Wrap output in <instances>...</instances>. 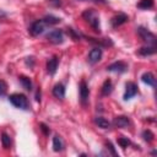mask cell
Returning <instances> with one entry per match:
<instances>
[{"label": "cell", "instance_id": "f1b7e54d", "mask_svg": "<svg viewBox=\"0 0 157 157\" xmlns=\"http://www.w3.org/2000/svg\"><path fill=\"white\" fill-rule=\"evenodd\" d=\"M81 1H96V2H104V0H81Z\"/></svg>", "mask_w": 157, "mask_h": 157}, {"label": "cell", "instance_id": "5bb4252c", "mask_svg": "<svg viewBox=\"0 0 157 157\" xmlns=\"http://www.w3.org/2000/svg\"><path fill=\"white\" fill-rule=\"evenodd\" d=\"M141 80H142V82H145V83H147V85L155 87L156 80H155V76H153L151 72H145V74L141 76Z\"/></svg>", "mask_w": 157, "mask_h": 157}, {"label": "cell", "instance_id": "5b68a950", "mask_svg": "<svg viewBox=\"0 0 157 157\" xmlns=\"http://www.w3.org/2000/svg\"><path fill=\"white\" fill-rule=\"evenodd\" d=\"M102 58V49L99 47H94L91 49L90 54H88V63L90 64H96L101 60Z\"/></svg>", "mask_w": 157, "mask_h": 157}, {"label": "cell", "instance_id": "603a6c76", "mask_svg": "<svg viewBox=\"0 0 157 157\" xmlns=\"http://www.w3.org/2000/svg\"><path fill=\"white\" fill-rule=\"evenodd\" d=\"M142 137H144V140H145V141L151 142V141L153 140V134H152L150 130H145V131L142 132Z\"/></svg>", "mask_w": 157, "mask_h": 157}, {"label": "cell", "instance_id": "8992f818", "mask_svg": "<svg viewBox=\"0 0 157 157\" xmlns=\"http://www.w3.org/2000/svg\"><path fill=\"white\" fill-rule=\"evenodd\" d=\"M137 93V86L134 82H128L125 86V93H124V99L128 101L130 98H132L135 94Z\"/></svg>", "mask_w": 157, "mask_h": 157}, {"label": "cell", "instance_id": "4316f807", "mask_svg": "<svg viewBox=\"0 0 157 157\" xmlns=\"http://www.w3.org/2000/svg\"><path fill=\"white\" fill-rule=\"evenodd\" d=\"M107 146H108V148L112 151V153H113V155H117V152L114 151V147H113V145H112L110 142H107Z\"/></svg>", "mask_w": 157, "mask_h": 157}, {"label": "cell", "instance_id": "83f0119b", "mask_svg": "<svg viewBox=\"0 0 157 157\" xmlns=\"http://www.w3.org/2000/svg\"><path fill=\"white\" fill-rule=\"evenodd\" d=\"M40 126H42V130L44 131V134H47V135H48V134H49V130L47 129V126H45L44 124H40Z\"/></svg>", "mask_w": 157, "mask_h": 157}, {"label": "cell", "instance_id": "7a4b0ae2", "mask_svg": "<svg viewBox=\"0 0 157 157\" xmlns=\"http://www.w3.org/2000/svg\"><path fill=\"white\" fill-rule=\"evenodd\" d=\"M82 16H83V18L87 21V22H90V25L93 27V29L96 31V32H99V20H98V17L96 16V12L93 11V10H86L83 13H82Z\"/></svg>", "mask_w": 157, "mask_h": 157}, {"label": "cell", "instance_id": "7c38bea8", "mask_svg": "<svg viewBox=\"0 0 157 157\" xmlns=\"http://www.w3.org/2000/svg\"><path fill=\"white\" fill-rule=\"evenodd\" d=\"M126 21H128V16L125 13H119L112 18V25H113V27H118V26L125 23Z\"/></svg>", "mask_w": 157, "mask_h": 157}, {"label": "cell", "instance_id": "ac0fdd59", "mask_svg": "<svg viewBox=\"0 0 157 157\" xmlns=\"http://www.w3.org/2000/svg\"><path fill=\"white\" fill-rule=\"evenodd\" d=\"M112 92V81L110 80H105L103 86H102V94L103 96H108Z\"/></svg>", "mask_w": 157, "mask_h": 157}, {"label": "cell", "instance_id": "52a82bcc", "mask_svg": "<svg viewBox=\"0 0 157 157\" xmlns=\"http://www.w3.org/2000/svg\"><path fill=\"white\" fill-rule=\"evenodd\" d=\"M43 31H44V21H43V20H39V21L33 22L32 26L29 27V33H31L32 36H38V34H40Z\"/></svg>", "mask_w": 157, "mask_h": 157}, {"label": "cell", "instance_id": "484cf974", "mask_svg": "<svg viewBox=\"0 0 157 157\" xmlns=\"http://www.w3.org/2000/svg\"><path fill=\"white\" fill-rule=\"evenodd\" d=\"M49 1V4H52L53 6H60V0H48Z\"/></svg>", "mask_w": 157, "mask_h": 157}, {"label": "cell", "instance_id": "6da1fadb", "mask_svg": "<svg viewBox=\"0 0 157 157\" xmlns=\"http://www.w3.org/2000/svg\"><path fill=\"white\" fill-rule=\"evenodd\" d=\"M9 101L16 107V108H20V109H28L29 107V103H28V99L25 94L22 93H13L9 97Z\"/></svg>", "mask_w": 157, "mask_h": 157}, {"label": "cell", "instance_id": "2e32d148", "mask_svg": "<svg viewBox=\"0 0 157 157\" xmlns=\"http://www.w3.org/2000/svg\"><path fill=\"white\" fill-rule=\"evenodd\" d=\"M94 123H96L99 128H102V129H108V128L110 126V123H109L107 119L102 118V117H97V118L94 119Z\"/></svg>", "mask_w": 157, "mask_h": 157}, {"label": "cell", "instance_id": "d4e9b609", "mask_svg": "<svg viewBox=\"0 0 157 157\" xmlns=\"http://www.w3.org/2000/svg\"><path fill=\"white\" fill-rule=\"evenodd\" d=\"M6 83L2 81V80H0V96H2V94H5V92H6Z\"/></svg>", "mask_w": 157, "mask_h": 157}, {"label": "cell", "instance_id": "9c48e42d", "mask_svg": "<svg viewBox=\"0 0 157 157\" xmlns=\"http://www.w3.org/2000/svg\"><path fill=\"white\" fill-rule=\"evenodd\" d=\"M126 69H128V65L123 61H115L107 67V70L112 71V72H125Z\"/></svg>", "mask_w": 157, "mask_h": 157}, {"label": "cell", "instance_id": "ba28073f", "mask_svg": "<svg viewBox=\"0 0 157 157\" xmlns=\"http://www.w3.org/2000/svg\"><path fill=\"white\" fill-rule=\"evenodd\" d=\"M88 96H90L88 86L86 85L85 81H81V83H80V98H81V103L83 105H86V103L88 101Z\"/></svg>", "mask_w": 157, "mask_h": 157}, {"label": "cell", "instance_id": "8fae6325", "mask_svg": "<svg viewBox=\"0 0 157 157\" xmlns=\"http://www.w3.org/2000/svg\"><path fill=\"white\" fill-rule=\"evenodd\" d=\"M56 69H58V58L56 56H53L47 63V70H48V72L50 75H54L55 71H56Z\"/></svg>", "mask_w": 157, "mask_h": 157}, {"label": "cell", "instance_id": "d6986e66", "mask_svg": "<svg viewBox=\"0 0 157 157\" xmlns=\"http://www.w3.org/2000/svg\"><path fill=\"white\" fill-rule=\"evenodd\" d=\"M152 6H153V0H140V2L137 4V7L142 10H148Z\"/></svg>", "mask_w": 157, "mask_h": 157}, {"label": "cell", "instance_id": "9a60e30c", "mask_svg": "<svg viewBox=\"0 0 157 157\" xmlns=\"http://www.w3.org/2000/svg\"><path fill=\"white\" fill-rule=\"evenodd\" d=\"M63 147H64L63 140L60 139V136L55 135V136L53 137V150H54V151H56V152H59V151H61V150H63Z\"/></svg>", "mask_w": 157, "mask_h": 157}, {"label": "cell", "instance_id": "30bf717a", "mask_svg": "<svg viewBox=\"0 0 157 157\" xmlns=\"http://www.w3.org/2000/svg\"><path fill=\"white\" fill-rule=\"evenodd\" d=\"M53 96L58 99H63L65 97V87L63 83H56L53 88Z\"/></svg>", "mask_w": 157, "mask_h": 157}, {"label": "cell", "instance_id": "cb8c5ba5", "mask_svg": "<svg viewBox=\"0 0 157 157\" xmlns=\"http://www.w3.org/2000/svg\"><path fill=\"white\" fill-rule=\"evenodd\" d=\"M118 144H119L123 148H125V147H128V146L130 145V141H129L128 139H125V137H119V139H118Z\"/></svg>", "mask_w": 157, "mask_h": 157}, {"label": "cell", "instance_id": "ffe728a7", "mask_svg": "<svg viewBox=\"0 0 157 157\" xmlns=\"http://www.w3.org/2000/svg\"><path fill=\"white\" fill-rule=\"evenodd\" d=\"M20 82L22 83V86H23L25 90H27V91H31V90H32V82H31V80H29L28 77L21 76V77H20Z\"/></svg>", "mask_w": 157, "mask_h": 157}, {"label": "cell", "instance_id": "3957f363", "mask_svg": "<svg viewBox=\"0 0 157 157\" xmlns=\"http://www.w3.org/2000/svg\"><path fill=\"white\" fill-rule=\"evenodd\" d=\"M137 32H139L140 37L144 39V42L147 43V45H152V47L156 45V36L153 33H151L148 29H146L144 27H139Z\"/></svg>", "mask_w": 157, "mask_h": 157}, {"label": "cell", "instance_id": "e0dca14e", "mask_svg": "<svg viewBox=\"0 0 157 157\" xmlns=\"http://www.w3.org/2000/svg\"><path fill=\"white\" fill-rule=\"evenodd\" d=\"M156 52V47H152V45H147V47H142L139 53L141 55H151V54H155Z\"/></svg>", "mask_w": 157, "mask_h": 157}, {"label": "cell", "instance_id": "4fadbf2b", "mask_svg": "<svg viewBox=\"0 0 157 157\" xmlns=\"http://www.w3.org/2000/svg\"><path fill=\"white\" fill-rule=\"evenodd\" d=\"M129 124H130L129 119H128L126 117H124V115L117 117V118L114 119V125L118 126V128H125V126H128Z\"/></svg>", "mask_w": 157, "mask_h": 157}, {"label": "cell", "instance_id": "7402d4cb", "mask_svg": "<svg viewBox=\"0 0 157 157\" xmlns=\"http://www.w3.org/2000/svg\"><path fill=\"white\" fill-rule=\"evenodd\" d=\"M1 141H2L4 148H9V147H10V145H11V139H10V136H9L7 134H2Z\"/></svg>", "mask_w": 157, "mask_h": 157}, {"label": "cell", "instance_id": "277c9868", "mask_svg": "<svg viewBox=\"0 0 157 157\" xmlns=\"http://www.w3.org/2000/svg\"><path fill=\"white\" fill-rule=\"evenodd\" d=\"M47 39L54 44H60L63 43L64 40V37H63V32L60 29H53L50 31L48 34H47Z\"/></svg>", "mask_w": 157, "mask_h": 157}, {"label": "cell", "instance_id": "44dd1931", "mask_svg": "<svg viewBox=\"0 0 157 157\" xmlns=\"http://www.w3.org/2000/svg\"><path fill=\"white\" fill-rule=\"evenodd\" d=\"M43 21H44V23H47V25H56V23L60 22V18L54 17V16H45V17L43 18Z\"/></svg>", "mask_w": 157, "mask_h": 157}]
</instances>
